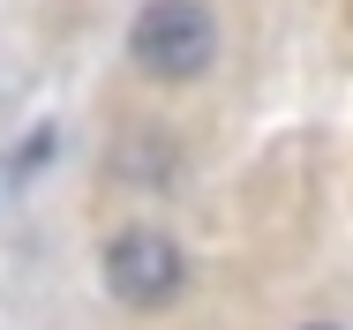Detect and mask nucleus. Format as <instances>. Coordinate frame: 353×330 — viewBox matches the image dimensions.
I'll return each mask as SVG.
<instances>
[{
	"label": "nucleus",
	"mask_w": 353,
	"mask_h": 330,
	"mask_svg": "<svg viewBox=\"0 0 353 330\" xmlns=\"http://www.w3.org/2000/svg\"><path fill=\"white\" fill-rule=\"evenodd\" d=\"M128 61H136L150 83H165V90L211 75V61H218L211 8H203V0H143V15L128 23Z\"/></svg>",
	"instance_id": "1"
},
{
	"label": "nucleus",
	"mask_w": 353,
	"mask_h": 330,
	"mask_svg": "<svg viewBox=\"0 0 353 330\" xmlns=\"http://www.w3.org/2000/svg\"><path fill=\"white\" fill-rule=\"evenodd\" d=\"M105 293L121 300V308H173L181 293H188V256H181V240L173 233H158V225H121L113 240H105Z\"/></svg>",
	"instance_id": "2"
},
{
	"label": "nucleus",
	"mask_w": 353,
	"mask_h": 330,
	"mask_svg": "<svg viewBox=\"0 0 353 330\" xmlns=\"http://www.w3.org/2000/svg\"><path fill=\"white\" fill-rule=\"evenodd\" d=\"M46 150H53V135L38 128V135H30V143H23V158H15V165H8V173H15V181H23V173H30V165H38V158H46Z\"/></svg>",
	"instance_id": "3"
},
{
	"label": "nucleus",
	"mask_w": 353,
	"mask_h": 330,
	"mask_svg": "<svg viewBox=\"0 0 353 330\" xmlns=\"http://www.w3.org/2000/svg\"><path fill=\"white\" fill-rule=\"evenodd\" d=\"M308 330H339V323H308Z\"/></svg>",
	"instance_id": "4"
}]
</instances>
